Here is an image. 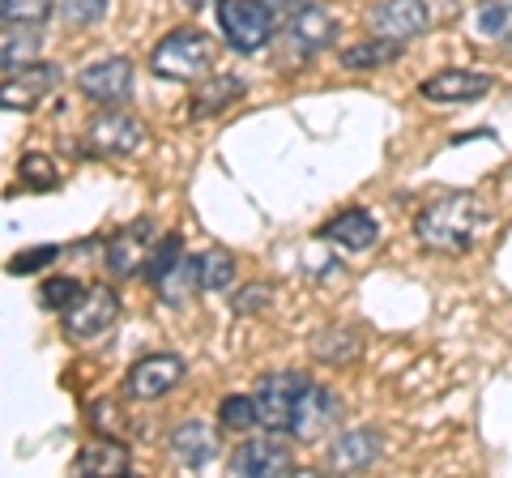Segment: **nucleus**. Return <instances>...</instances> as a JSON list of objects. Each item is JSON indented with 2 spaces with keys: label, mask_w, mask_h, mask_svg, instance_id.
I'll list each match as a JSON object with an SVG mask.
<instances>
[{
  "label": "nucleus",
  "mask_w": 512,
  "mask_h": 478,
  "mask_svg": "<svg viewBox=\"0 0 512 478\" xmlns=\"http://www.w3.org/2000/svg\"><path fill=\"white\" fill-rule=\"evenodd\" d=\"M320 239H325V244H338V248H350V252H367L380 239V227L367 210H342L320 227Z\"/></svg>",
  "instance_id": "nucleus-18"
},
{
  "label": "nucleus",
  "mask_w": 512,
  "mask_h": 478,
  "mask_svg": "<svg viewBox=\"0 0 512 478\" xmlns=\"http://www.w3.org/2000/svg\"><path fill=\"white\" fill-rule=\"evenodd\" d=\"M0 13H5V22L43 26L47 18H52V0H0Z\"/></svg>",
  "instance_id": "nucleus-30"
},
{
  "label": "nucleus",
  "mask_w": 512,
  "mask_h": 478,
  "mask_svg": "<svg viewBox=\"0 0 512 478\" xmlns=\"http://www.w3.org/2000/svg\"><path fill=\"white\" fill-rule=\"evenodd\" d=\"M180 261H184V239L171 231V235L158 239V248H154V257H150L146 278H150V282H163V278H167V274H171V269L180 265Z\"/></svg>",
  "instance_id": "nucleus-29"
},
{
  "label": "nucleus",
  "mask_w": 512,
  "mask_h": 478,
  "mask_svg": "<svg viewBox=\"0 0 512 478\" xmlns=\"http://www.w3.org/2000/svg\"><path fill=\"white\" fill-rule=\"evenodd\" d=\"M77 474H94V478H111V474H128V449L116 436H99L77 449L73 457Z\"/></svg>",
  "instance_id": "nucleus-19"
},
{
  "label": "nucleus",
  "mask_w": 512,
  "mask_h": 478,
  "mask_svg": "<svg viewBox=\"0 0 512 478\" xmlns=\"http://www.w3.org/2000/svg\"><path fill=\"white\" fill-rule=\"evenodd\" d=\"M333 39H338V22H333V13H325L320 5H308L303 13H295V18L286 22V52H291L295 60L320 56Z\"/></svg>",
  "instance_id": "nucleus-13"
},
{
  "label": "nucleus",
  "mask_w": 512,
  "mask_h": 478,
  "mask_svg": "<svg viewBox=\"0 0 512 478\" xmlns=\"http://www.w3.org/2000/svg\"><path fill=\"white\" fill-rule=\"evenodd\" d=\"M478 30L491 43H512V0H487L478 9Z\"/></svg>",
  "instance_id": "nucleus-26"
},
{
  "label": "nucleus",
  "mask_w": 512,
  "mask_h": 478,
  "mask_svg": "<svg viewBox=\"0 0 512 478\" xmlns=\"http://www.w3.org/2000/svg\"><path fill=\"white\" fill-rule=\"evenodd\" d=\"M154 248H158L154 222L150 218H137V222H128V227H120L116 235H107L103 265H107V274L120 278V282L124 278H137V274H146V269H150Z\"/></svg>",
  "instance_id": "nucleus-5"
},
{
  "label": "nucleus",
  "mask_w": 512,
  "mask_h": 478,
  "mask_svg": "<svg viewBox=\"0 0 512 478\" xmlns=\"http://www.w3.org/2000/svg\"><path fill=\"white\" fill-rule=\"evenodd\" d=\"M90 423H94V432L99 436H124V410L111 402V397H103V402H94L90 406Z\"/></svg>",
  "instance_id": "nucleus-33"
},
{
  "label": "nucleus",
  "mask_w": 512,
  "mask_h": 478,
  "mask_svg": "<svg viewBox=\"0 0 512 478\" xmlns=\"http://www.w3.org/2000/svg\"><path fill=\"white\" fill-rule=\"evenodd\" d=\"M261 5H265L269 13H274V18H278V26H286V22L295 18V13H303V9H308L312 0H261Z\"/></svg>",
  "instance_id": "nucleus-36"
},
{
  "label": "nucleus",
  "mask_w": 512,
  "mask_h": 478,
  "mask_svg": "<svg viewBox=\"0 0 512 478\" xmlns=\"http://www.w3.org/2000/svg\"><path fill=\"white\" fill-rule=\"evenodd\" d=\"M180 380H184V359L180 355H146L128 368L124 397L128 402H154V397L171 393Z\"/></svg>",
  "instance_id": "nucleus-10"
},
{
  "label": "nucleus",
  "mask_w": 512,
  "mask_h": 478,
  "mask_svg": "<svg viewBox=\"0 0 512 478\" xmlns=\"http://www.w3.org/2000/svg\"><path fill=\"white\" fill-rule=\"evenodd\" d=\"M116 316H120V295L111 291V286H86V291L64 308V333L77 342H90L116 325Z\"/></svg>",
  "instance_id": "nucleus-7"
},
{
  "label": "nucleus",
  "mask_w": 512,
  "mask_h": 478,
  "mask_svg": "<svg viewBox=\"0 0 512 478\" xmlns=\"http://www.w3.org/2000/svg\"><path fill=\"white\" fill-rule=\"evenodd\" d=\"M171 457L180 461V466H188V470L210 466V461L218 457V432L210 423H201V419L180 423L171 432Z\"/></svg>",
  "instance_id": "nucleus-17"
},
{
  "label": "nucleus",
  "mask_w": 512,
  "mask_h": 478,
  "mask_svg": "<svg viewBox=\"0 0 512 478\" xmlns=\"http://www.w3.org/2000/svg\"><path fill=\"white\" fill-rule=\"evenodd\" d=\"M338 414H342V397L325 389V385H308V393H303V402H299V414H295V427H291V436L303 440V444H316V440H325L333 427H338Z\"/></svg>",
  "instance_id": "nucleus-12"
},
{
  "label": "nucleus",
  "mask_w": 512,
  "mask_h": 478,
  "mask_svg": "<svg viewBox=\"0 0 512 478\" xmlns=\"http://www.w3.org/2000/svg\"><path fill=\"white\" fill-rule=\"evenodd\" d=\"M141 146H146V124L128 116L124 107H107L103 116H94L82 141V150L99 158H124V154H137Z\"/></svg>",
  "instance_id": "nucleus-6"
},
{
  "label": "nucleus",
  "mask_w": 512,
  "mask_h": 478,
  "mask_svg": "<svg viewBox=\"0 0 512 478\" xmlns=\"http://www.w3.org/2000/svg\"><path fill=\"white\" fill-rule=\"evenodd\" d=\"M218 423L227 427V432H248L252 423H261L256 419V397H222V406H218Z\"/></svg>",
  "instance_id": "nucleus-28"
},
{
  "label": "nucleus",
  "mask_w": 512,
  "mask_h": 478,
  "mask_svg": "<svg viewBox=\"0 0 512 478\" xmlns=\"http://www.w3.org/2000/svg\"><path fill=\"white\" fill-rule=\"evenodd\" d=\"M235 282V257L227 248H205L201 252V286L205 291H227Z\"/></svg>",
  "instance_id": "nucleus-25"
},
{
  "label": "nucleus",
  "mask_w": 512,
  "mask_h": 478,
  "mask_svg": "<svg viewBox=\"0 0 512 478\" xmlns=\"http://www.w3.org/2000/svg\"><path fill=\"white\" fill-rule=\"evenodd\" d=\"M77 90L99 107H124L128 94H133V65H128L124 56H107V60H99V65L82 69Z\"/></svg>",
  "instance_id": "nucleus-11"
},
{
  "label": "nucleus",
  "mask_w": 512,
  "mask_h": 478,
  "mask_svg": "<svg viewBox=\"0 0 512 478\" xmlns=\"http://www.w3.org/2000/svg\"><path fill=\"white\" fill-rule=\"evenodd\" d=\"M431 26V5L427 0H380L367 13V30L376 39H393V43H410L419 39Z\"/></svg>",
  "instance_id": "nucleus-8"
},
{
  "label": "nucleus",
  "mask_w": 512,
  "mask_h": 478,
  "mask_svg": "<svg viewBox=\"0 0 512 478\" xmlns=\"http://www.w3.org/2000/svg\"><path fill=\"white\" fill-rule=\"evenodd\" d=\"M86 286L77 282V278H47L43 286H39V299H43V308H56V312H64L73 304L77 295H82Z\"/></svg>",
  "instance_id": "nucleus-31"
},
{
  "label": "nucleus",
  "mask_w": 512,
  "mask_h": 478,
  "mask_svg": "<svg viewBox=\"0 0 512 478\" xmlns=\"http://www.w3.org/2000/svg\"><path fill=\"white\" fill-rule=\"evenodd\" d=\"M184 5H188V9H205V5H210V0H184Z\"/></svg>",
  "instance_id": "nucleus-37"
},
{
  "label": "nucleus",
  "mask_w": 512,
  "mask_h": 478,
  "mask_svg": "<svg viewBox=\"0 0 512 478\" xmlns=\"http://www.w3.org/2000/svg\"><path fill=\"white\" fill-rule=\"evenodd\" d=\"M495 82L487 73H470V69H444L436 77H427V82L419 86V94L427 103H474L483 99V94L491 90Z\"/></svg>",
  "instance_id": "nucleus-16"
},
{
  "label": "nucleus",
  "mask_w": 512,
  "mask_h": 478,
  "mask_svg": "<svg viewBox=\"0 0 512 478\" xmlns=\"http://www.w3.org/2000/svg\"><path fill=\"white\" fill-rule=\"evenodd\" d=\"M18 175H22L26 188H35V193H47V188L60 184V171H56V163L47 154H22Z\"/></svg>",
  "instance_id": "nucleus-27"
},
{
  "label": "nucleus",
  "mask_w": 512,
  "mask_h": 478,
  "mask_svg": "<svg viewBox=\"0 0 512 478\" xmlns=\"http://www.w3.org/2000/svg\"><path fill=\"white\" fill-rule=\"evenodd\" d=\"M154 291H158V299H163V304H171V308H188V304H192V295L205 291V286H201V257H184L163 282H154Z\"/></svg>",
  "instance_id": "nucleus-22"
},
{
  "label": "nucleus",
  "mask_w": 512,
  "mask_h": 478,
  "mask_svg": "<svg viewBox=\"0 0 512 478\" xmlns=\"http://www.w3.org/2000/svg\"><path fill=\"white\" fill-rule=\"evenodd\" d=\"M150 69L167 82H201L205 73L214 69V39L197 26L171 30V35L154 47Z\"/></svg>",
  "instance_id": "nucleus-2"
},
{
  "label": "nucleus",
  "mask_w": 512,
  "mask_h": 478,
  "mask_svg": "<svg viewBox=\"0 0 512 478\" xmlns=\"http://www.w3.org/2000/svg\"><path fill=\"white\" fill-rule=\"evenodd\" d=\"M483 222H487V205L474 193H448L440 201H431L427 210L414 218V235H419L423 248L444 252V257H457V252L474 248Z\"/></svg>",
  "instance_id": "nucleus-1"
},
{
  "label": "nucleus",
  "mask_w": 512,
  "mask_h": 478,
  "mask_svg": "<svg viewBox=\"0 0 512 478\" xmlns=\"http://www.w3.org/2000/svg\"><path fill=\"white\" fill-rule=\"evenodd\" d=\"M39 43H43V30L39 26H30V22H5V39H0V65H5V73L30 65L35 52H39Z\"/></svg>",
  "instance_id": "nucleus-23"
},
{
  "label": "nucleus",
  "mask_w": 512,
  "mask_h": 478,
  "mask_svg": "<svg viewBox=\"0 0 512 478\" xmlns=\"http://www.w3.org/2000/svg\"><path fill=\"white\" fill-rule=\"evenodd\" d=\"M269 299H274V286L269 282H256V286H244V291L235 295V312L239 316H252V312H265Z\"/></svg>",
  "instance_id": "nucleus-35"
},
{
  "label": "nucleus",
  "mask_w": 512,
  "mask_h": 478,
  "mask_svg": "<svg viewBox=\"0 0 512 478\" xmlns=\"http://www.w3.org/2000/svg\"><path fill=\"white\" fill-rule=\"evenodd\" d=\"M60 82V65H47V60H30V65L5 73V90H0V99L5 107H35L39 99L56 90Z\"/></svg>",
  "instance_id": "nucleus-14"
},
{
  "label": "nucleus",
  "mask_w": 512,
  "mask_h": 478,
  "mask_svg": "<svg viewBox=\"0 0 512 478\" xmlns=\"http://www.w3.org/2000/svg\"><path fill=\"white\" fill-rule=\"evenodd\" d=\"M380 449L384 444L376 427H350V432H338L329 440V470H342V474L367 470L380 457Z\"/></svg>",
  "instance_id": "nucleus-15"
},
{
  "label": "nucleus",
  "mask_w": 512,
  "mask_h": 478,
  "mask_svg": "<svg viewBox=\"0 0 512 478\" xmlns=\"http://www.w3.org/2000/svg\"><path fill=\"white\" fill-rule=\"evenodd\" d=\"M282 432H269L261 440H244L231 453V474L239 478H278V474H295V453L291 444L278 440Z\"/></svg>",
  "instance_id": "nucleus-9"
},
{
  "label": "nucleus",
  "mask_w": 512,
  "mask_h": 478,
  "mask_svg": "<svg viewBox=\"0 0 512 478\" xmlns=\"http://www.w3.org/2000/svg\"><path fill=\"white\" fill-rule=\"evenodd\" d=\"M308 385L312 380L303 372H269L256 380L252 397H256V419H261L265 432H291Z\"/></svg>",
  "instance_id": "nucleus-3"
},
{
  "label": "nucleus",
  "mask_w": 512,
  "mask_h": 478,
  "mask_svg": "<svg viewBox=\"0 0 512 478\" xmlns=\"http://www.w3.org/2000/svg\"><path fill=\"white\" fill-rule=\"evenodd\" d=\"M402 56V43H393V39H363V43H355V47H346L342 52V65L346 69H384V65H393V60Z\"/></svg>",
  "instance_id": "nucleus-24"
},
{
  "label": "nucleus",
  "mask_w": 512,
  "mask_h": 478,
  "mask_svg": "<svg viewBox=\"0 0 512 478\" xmlns=\"http://www.w3.org/2000/svg\"><path fill=\"white\" fill-rule=\"evenodd\" d=\"M244 82L239 77H231V73H218V77H210L197 94H192V107H188V116L192 120H205V116H218V111H227L235 99H244Z\"/></svg>",
  "instance_id": "nucleus-20"
},
{
  "label": "nucleus",
  "mask_w": 512,
  "mask_h": 478,
  "mask_svg": "<svg viewBox=\"0 0 512 478\" xmlns=\"http://www.w3.org/2000/svg\"><path fill=\"white\" fill-rule=\"evenodd\" d=\"M60 18L69 26H94L107 18V0H60Z\"/></svg>",
  "instance_id": "nucleus-32"
},
{
  "label": "nucleus",
  "mask_w": 512,
  "mask_h": 478,
  "mask_svg": "<svg viewBox=\"0 0 512 478\" xmlns=\"http://www.w3.org/2000/svg\"><path fill=\"white\" fill-rule=\"evenodd\" d=\"M218 30L235 52H261L274 39L278 18L269 13L261 0H218Z\"/></svg>",
  "instance_id": "nucleus-4"
},
{
  "label": "nucleus",
  "mask_w": 512,
  "mask_h": 478,
  "mask_svg": "<svg viewBox=\"0 0 512 478\" xmlns=\"http://www.w3.org/2000/svg\"><path fill=\"white\" fill-rule=\"evenodd\" d=\"M60 257V248H52V244H39V248H26V252H18V257H9V274L18 278V274H35V269H47Z\"/></svg>",
  "instance_id": "nucleus-34"
},
{
  "label": "nucleus",
  "mask_w": 512,
  "mask_h": 478,
  "mask_svg": "<svg viewBox=\"0 0 512 478\" xmlns=\"http://www.w3.org/2000/svg\"><path fill=\"white\" fill-rule=\"evenodd\" d=\"M359 350H363V333L350 329V325L320 329L316 338H312V355H316L320 363H333V368H342V363L359 359Z\"/></svg>",
  "instance_id": "nucleus-21"
}]
</instances>
